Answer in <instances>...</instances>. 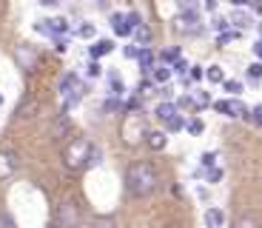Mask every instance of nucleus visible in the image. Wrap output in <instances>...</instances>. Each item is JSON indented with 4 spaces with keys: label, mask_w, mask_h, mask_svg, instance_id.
Returning <instances> with one entry per match:
<instances>
[{
    "label": "nucleus",
    "mask_w": 262,
    "mask_h": 228,
    "mask_svg": "<svg viewBox=\"0 0 262 228\" xmlns=\"http://www.w3.org/2000/svg\"><path fill=\"white\" fill-rule=\"evenodd\" d=\"M125 191L131 197H148L157 191V169L151 163H134L125 171Z\"/></svg>",
    "instance_id": "1"
},
{
    "label": "nucleus",
    "mask_w": 262,
    "mask_h": 228,
    "mask_svg": "<svg viewBox=\"0 0 262 228\" xmlns=\"http://www.w3.org/2000/svg\"><path fill=\"white\" fill-rule=\"evenodd\" d=\"M89 154H92V143L85 137H72L63 146V165L69 171H80L89 165Z\"/></svg>",
    "instance_id": "2"
},
{
    "label": "nucleus",
    "mask_w": 262,
    "mask_h": 228,
    "mask_svg": "<svg viewBox=\"0 0 262 228\" xmlns=\"http://www.w3.org/2000/svg\"><path fill=\"white\" fill-rule=\"evenodd\" d=\"M120 137H123L125 146H140L145 143V137H148V123L140 111H128L120 123Z\"/></svg>",
    "instance_id": "3"
},
{
    "label": "nucleus",
    "mask_w": 262,
    "mask_h": 228,
    "mask_svg": "<svg viewBox=\"0 0 262 228\" xmlns=\"http://www.w3.org/2000/svg\"><path fill=\"white\" fill-rule=\"evenodd\" d=\"M60 97H63V111H69L72 106L80 103V97H83V83H80V77L74 72H69L60 80Z\"/></svg>",
    "instance_id": "4"
},
{
    "label": "nucleus",
    "mask_w": 262,
    "mask_h": 228,
    "mask_svg": "<svg viewBox=\"0 0 262 228\" xmlns=\"http://www.w3.org/2000/svg\"><path fill=\"white\" fill-rule=\"evenodd\" d=\"M14 63L23 69V74H34L40 69V52L32 43H17L14 46Z\"/></svg>",
    "instance_id": "5"
},
{
    "label": "nucleus",
    "mask_w": 262,
    "mask_h": 228,
    "mask_svg": "<svg viewBox=\"0 0 262 228\" xmlns=\"http://www.w3.org/2000/svg\"><path fill=\"white\" fill-rule=\"evenodd\" d=\"M171 26H174L177 34L194 37V34H203V17H200V12H177V17H174Z\"/></svg>",
    "instance_id": "6"
},
{
    "label": "nucleus",
    "mask_w": 262,
    "mask_h": 228,
    "mask_svg": "<svg viewBox=\"0 0 262 228\" xmlns=\"http://www.w3.org/2000/svg\"><path fill=\"white\" fill-rule=\"evenodd\" d=\"M80 222V209L72 200H60L54 209V225L57 228H74Z\"/></svg>",
    "instance_id": "7"
},
{
    "label": "nucleus",
    "mask_w": 262,
    "mask_h": 228,
    "mask_svg": "<svg viewBox=\"0 0 262 228\" xmlns=\"http://www.w3.org/2000/svg\"><path fill=\"white\" fill-rule=\"evenodd\" d=\"M214 109L220 111V114H225V117H234V120H239V117H251L248 106H245L243 100H236V97H231V100H216Z\"/></svg>",
    "instance_id": "8"
},
{
    "label": "nucleus",
    "mask_w": 262,
    "mask_h": 228,
    "mask_svg": "<svg viewBox=\"0 0 262 228\" xmlns=\"http://www.w3.org/2000/svg\"><path fill=\"white\" fill-rule=\"evenodd\" d=\"M34 32L46 34V37H57V34H69V20L66 17H52V20H37Z\"/></svg>",
    "instance_id": "9"
},
{
    "label": "nucleus",
    "mask_w": 262,
    "mask_h": 228,
    "mask_svg": "<svg viewBox=\"0 0 262 228\" xmlns=\"http://www.w3.org/2000/svg\"><path fill=\"white\" fill-rule=\"evenodd\" d=\"M17 154L14 151H9V149H3L0 151V182H6V180H12L14 174H17Z\"/></svg>",
    "instance_id": "10"
},
{
    "label": "nucleus",
    "mask_w": 262,
    "mask_h": 228,
    "mask_svg": "<svg viewBox=\"0 0 262 228\" xmlns=\"http://www.w3.org/2000/svg\"><path fill=\"white\" fill-rule=\"evenodd\" d=\"M112 26H114V34H117V37H131V34H134V29L128 26L125 14H117V12H114V14H112Z\"/></svg>",
    "instance_id": "11"
},
{
    "label": "nucleus",
    "mask_w": 262,
    "mask_h": 228,
    "mask_svg": "<svg viewBox=\"0 0 262 228\" xmlns=\"http://www.w3.org/2000/svg\"><path fill=\"white\" fill-rule=\"evenodd\" d=\"M37 111H40V103H37L34 97H26L23 103L17 106V117H20V120H29V117H34Z\"/></svg>",
    "instance_id": "12"
},
{
    "label": "nucleus",
    "mask_w": 262,
    "mask_h": 228,
    "mask_svg": "<svg viewBox=\"0 0 262 228\" xmlns=\"http://www.w3.org/2000/svg\"><path fill=\"white\" fill-rule=\"evenodd\" d=\"M165 143H168L165 131H148V137H145V146H148L151 151H163Z\"/></svg>",
    "instance_id": "13"
},
{
    "label": "nucleus",
    "mask_w": 262,
    "mask_h": 228,
    "mask_svg": "<svg viewBox=\"0 0 262 228\" xmlns=\"http://www.w3.org/2000/svg\"><path fill=\"white\" fill-rule=\"evenodd\" d=\"M171 74H174V69H171L168 63H163V66H154V69H151V80H154V83H160V86H165L171 80Z\"/></svg>",
    "instance_id": "14"
},
{
    "label": "nucleus",
    "mask_w": 262,
    "mask_h": 228,
    "mask_svg": "<svg viewBox=\"0 0 262 228\" xmlns=\"http://www.w3.org/2000/svg\"><path fill=\"white\" fill-rule=\"evenodd\" d=\"M205 225L208 228H223L225 225V211L223 209H208L205 211Z\"/></svg>",
    "instance_id": "15"
},
{
    "label": "nucleus",
    "mask_w": 262,
    "mask_h": 228,
    "mask_svg": "<svg viewBox=\"0 0 262 228\" xmlns=\"http://www.w3.org/2000/svg\"><path fill=\"white\" fill-rule=\"evenodd\" d=\"M114 52V40H108V37H103V40H97V43L92 46V57L97 60V57H105V54H112Z\"/></svg>",
    "instance_id": "16"
},
{
    "label": "nucleus",
    "mask_w": 262,
    "mask_h": 228,
    "mask_svg": "<svg viewBox=\"0 0 262 228\" xmlns=\"http://www.w3.org/2000/svg\"><path fill=\"white\" fill-rule=\"evenodd\" d=\"M154 114H157V120L165 123V120H171L174 114H180V106L177 103H160L157 109H154Z\"/></svg>",
    "instance_id": "17"
},
{
    "label": "nucleus",
    "mask_w": 262,
    "mask_h": 228,
    "mask_svg": "<svg viewBox=\"0 0 262 228\" xmlns=\"http://www.w3.org/2000/svg\"><path fill=\"white\" fill-rule=\"evenodd\" d=\"M231 26H236V29H248V26H254V20H251V14H248V12L236 9V12L231 14Z\"/></svg>",
    "instance_id": "18"
},
{
    "label": "nucleus",
    "mask_w": 262,
    "mask_h": 228,
    "mask_svg": "<svg viewBox=\"0 0 262 228\" xmlns=\"http://www.w3.org/2000/svg\"><path fill=\"white\" fill-rule=\"evenodd\" d=\"M137 63H140V69H143V72H148L151 66H154V49H151V46H143V52H140Z\"/></svg>",
    "instance_id": "19"
},
{
    "label": "nucleus",
    "mask_w": 262,
    "mask_h": 228,
    "mask_svg": "<svg viewBox=\"0 0 262 228\" xmlns=\"http://www.w3.org/2000/svg\"><path fill=\"white\" fill-rule=\"evenodd\" d=\"M191 106L194 109H205V106H211V97H208V91H191Z\"/></svg>",
    "instance_id": "20"
},
{
    "label": "nucleus",
    "mask_w": 262,
    "mask_h": 228,
    "mask_svg": "<svg viewBox=\"0 0 262 228\" xmlns=\"http://www.w3.org/2000/svg\"><path fill=\"white\" fill-rule=\"evenodd\" d=\"M125 106L120 103V94H112V97L103 100V111H108V114H117V111H123Z\"/></svg>",
    "instance_id": "21"
},
{
    "label": "nucleus",
    "mask_w": 262,
    "mask_h": 228,
    "mask_svg": "<svg viewBox=\"0 0 262 228\" xmlns=\"http://www.w3.org/2000/svg\"><path fill=\"white\" fill-rule=\"evenodd\" d=\"M185 120H183V114H174V117L171 120H165V131H168V134H177V131H183L185 129Z\"/></svg>",
    "instance_id": "22"
},
{
    "label": "nucleus",
    "mask_w": 262,
    "mask_h": 228,
    "mask_svg": "<svg viewBox=\"0 0 262 228\" xmlns=\"http://www.w3.org/2000/svg\"><path fill=\"white\" fill-rule=\"evenodd\" d=\"M131 37L137 40V43H143V46H148V40H151V29L145 26V23H140L137 29H134V34H131Z\"/></svg>",
    "instance_id": "23"
},
{
    "label": "nucleus",
    "mask_w": 262,
    "mask_h": 228,
    "mask_svg": "<svg viewBox=\"0 0 262 228\" xmlns=\"http://www.w3.org/2000/svg\"><path fill=\"white\" fill-rule=\"evenodd\" d=\"M92 228H117V220L112 214H100V217H94Z\"/></svg>",
    "instance_id": "24"
},
{
    "label": "nucleus",
    "mask_w": 262,
    "mask_h": 228,
    "mask_svg": "<svg viewBox=\"0 0 262 228\" xmlns=\"http://www.w3.org/2000/svg\"><path fill=\"white\" fill-rule=\"evenodd\" d=\"M160 57H163V63H177V60L183 57V49H180V46H171V49H165Z\"/></svg>",
    "instance_id": "25"
},
{
    "label": "nucleus",
    "mask_w": 262,
    "mask_h": 228,
    "mask_svg": "<svg viewBox=\"0 0 262 228\" xmlns=\"http://www.w3.org/2000/svg\"><path fill=\"white\" fill-rule=\"evenodd\" d=\"M208 83H225V74H223V66H208V72H205Z\"/></svg>",
    "instance_id": "26"
},
{
    "label": "nucleus",
    "mask_w": 262,
    "mask_h": 228,
    "mask_svg": "<svg viewBox=\"0 0 262 228\" xmlns=\"http://www.w3.org/2000/svg\"><path fill=\"white\" fill-rule=\"evenodd\" d=\"M234 40H239V29H236V32H220L216 34V46H225V43H234Z\"/></svg>",
    "instance_id": "27"
},
{
    "label": "nucleus",
    "mask_w": 262,
    "mask_h": 228,
    "mask_svg": "<svg viewBox=\"0 0 262 228\" xmlns=\"http://www.w3.org/2000/svg\"><path fill=\"white\" fill-rule=\"evenodd\" d=\"M185 129H188V134H194V137H200L205 131V123L200 117H194V120H188V126H185Z\"/></svg>",
    "instance_id": "28"
},
{
    "label": "nucleus",
    "mask_w": 262,
    "mask_h": 228,
    "mask_svg": "<svg viewBox=\"0 0 262 228\" xmlns=\"http://www.w3.org/2000/svg\"><path fill=\"white\" fill-rule=\"evenodd\" d=\"M100 163H103V151H100L97 146H92V154H89V165H85V169H97Z\"/></svg>",
    "instance_id": "29"
},
{
    "label": "nucleus",
    "mask_w": 262,
    "mask_h": 228,
    "mask_svg": "<svg viewBox=\"0 0 262 228\" xmlns=\"http://www.w3.org/2000/svg\"><path fill=\"white\" fill-rule=\"evenodd\" d=\"M234 228H262V225H259L256 217H239V220L234 222Z\"/></svg>",
    "instance_id": "30"
},
{
    "label": "nucleus",
    "mask_w": 262,
    "mask_h": 228,
    "mask_svg": "<svg viewBox=\"0 0 262 228\" xmlns=\"http://www.w3.org/2000/svg\"><path fill=\"white\" fill-rule=\"evenodd\" d=\"M140 52H143V43H128V46L123 49V54H125L128 60H137V57H140Z\"/></svg>",
    "instance_id": "31"
},
{
    "label": "nucleus",
    "mask_w": 262,
    "mask_h": 228,
    "mask_svg": "<svg viewBox=\"0 0 262 228\" xmlns=\"http://www.w3.org/2000/svg\"><path fill=\"white\" fill-rule=\"evenodd\" d=\"M94 34H97V29H94V23H83V26L77 29V37H83V40H92Z\"/></svg>",
    "instance_id": "32"
},
{
    "label": "nucleus",
    "mask_w": 262,
    "mask_h": 228,
    "mask_svg": "<svg viewBox=\"0 0 262 228\" xmlns=\"http://www.w3.org/2000/svg\"><path fill=\"white\" fill-rule=\"evenodd\" d=\"M180 12H200V0H177Z\"/></svg>",
    "instance_id": "33"
},
{
    "label": "nucleus",
    "mask_w": 262,
    "mask_h": 228,
    "mask_svg": "<svg viewBox=\"0 0 262 228\" xmlns=\"http://www.w3.org/2000/svg\"><path fill=\"white\" fill-rule=\"evenodd\" d=\"M196 174H200V177H205L208 182H220V180H223V169H208L205 174H203V171H196Z\"/></svg>",
    "instance_id": "34"
},
{
    "label": "nucleus",
    "mask_w": 262,
    "mask_h": 228,
    "mask_svg": "<svg viewBox=\"0 0 262 228\" xmlns=\"http://www.w3.org/2000/svg\"><path fill=\"white\" fill-rule=\"evenodd\" d=\"M211 26L216 29V32H228V26H231V17H214V23Z\"/></svg>",
    "instance_id": "35"
},
{
    "label": "nucleus",
    "mask_w": 262,
    "mask_h": 228,
    "mask_svg": "<svg viewBox=\"0 0 262 228\" xmlns=\"http://www.w3.org/2000/svg\"><path fill=\"white\" fill-rule=\"evenodd\" d=\"M200 163H203V169H214V163H216V154H214V151H205V154L200 157Z\"/></svg>",
    "instance_id": "36"
},
{
    "label": "nucleus",
    "mask_w": 262,
    "mask_h": 228,
    "mask_svg": "<svg viewBox=\"0 0 262 228\" xmlns=\"http://www.w3.org/2000/svg\"><path fill=\"white\" fill-rule=\"evenodd\" d=\"M54 40V49H57V52H66V49H69V34H57V37H52Z\"/></svg>",
    "instance_id": "37"
},
{
    "label": "nucleus",
    "mask_w": 262,
    "mask_h": 228,
    "mask_svg": "<svg viewBox=\"0 0 262 228\" xmlns=\"http://www.w3.org/2000/svg\"><path fill=\"white\" fill-rule=\"evenodd\" d=\"M171 69H174L177 74H188V69H191V66H188V60H185V57H180L177 63H171Z\"/></svg>",
    "instance_id": "38"
},
{
    "label": "nucleus",
    "mask_w": 262,
    "mask_h": 228,
    "mask_svg": "<svg viewBox=\"0 0 262 228\" xmlns=\"http://www.w3.org/2000/svg\"><path fill=\"white\" fill-rule=\"evenodd\" d=\"M223 86H225V91H231V94H234V97L243 91V83H239V80H225Z\"/></svg>",
    "instance_id": "39"
},
{
    "label": "nucleus",
    "mask_w": 262,
    "mask_h": 228,
    "mask_svg": "<svg viewBox=\"0 0 262 228\" xmlns=\"http://www.w3.org/2000/svg\"><path fill=\"white\" fill-rule=\"evenodd\" d=\"M248 77H251V80H259V77H262V63H259V60L248 66Z\"/></svg>",
    "instance_id": "40"
},
{
    "label": "nucleus",
    "mask_w": 262,
    "mask_h": 228,
    "mask_svg": "<svg viewBox=\"0 0 262 228\" xmlns=\"http://www.w3.org/2000/svg\"><path fill=\"white\" fill-rule=\"evenodd\" d=\"M125 20H128V26H131V29H137L140 23H143V17H140V12H128V14H125Z\"/></svg>",
    "instance_id": "41"
},
{
    "label": "nucleus",
    "mask_w": 262,
    "mask_h": 228,
    "mask_svg": "<svg viewBox=\"0 0 262 228\" xmlns=\"http://www.w3.org/2000/svg\"><path fill=\"white\" fill-rule=\"evenodd\" d=\"M108 80H112V94H123V83H120L117 74H112Z\"/></svg>",
    "instance_id": "42"
},
{
    "label": "nucleus",
    "mask_w": 262,
    "mask_h": 228,
    "mask_svg": "<svg viewBox=\"0 0 262 228\" xmlns=\"http://www.w3.org/2000/svg\"><path fill=\"white\" fill-rule=\"evenodd\" d=\"M251 120H254L256 126H262V103H259V106H254V109H251Z\"/></svg>",
    "instance_id": "43"
},
{
    "label": "nucleus",
    "mask_w": 262,
    "mask_h": 228,
    "mask_svg": "<svg viewBox=\"0 0 262 228\" xmlns=\"http://www.w3.org/2000/svg\"><path fill=\"white\" fill-rule=\"evenodd\" d=\"M205 72L200 69V66H191V72H188V80H203Z\"/></svg>",
    "instance_id": "44"
},
{
    "label": "nucleus",
    "mask_w": 262,
    "mask_h": 228,
    "mask_svg": "<svg viewBox=\"0 0 262 228\" xmlns=\"http://www.w3.org/2000/svg\"><path fill=\"white\" fill-rule=\"evenodd\" d=\"M154 80H143V83H140V94H151V91H154Z\"/></svg>",
    "instance_id": "45"
},
{
    "label": "nucleus",
    "mask_w": 262,
    "mask_h": 228,
    "mask_svg": "<svg viewBox=\"0 0 262 228\" xmlns=\"http://www.w3.org/2000/svg\"><path fill=\"white\" fill-rule=\"evenodd\" d=\"M100 72H103L100 63H97V60H92V63H89V77H100Z\"/></svg>",
    "instance_id": "46"
},
{
    "label": "nucleus",
    "mask_w": 262,
    "mask_h": 228,
    "mask_svg": "<svg viewBox=\"0 0 262 228\" xmlns=\"http://www.w3.org/2000/svg\"><path fill=\"white\" fill-rule=\"evenodd\" d=\"M248 6L254 9L256 14H262V0H248Z\"/></svg>",
    "instance_id": "47"
},
{
    "label": "nucleus",
    "mask_w": 262,
    "mask_h": 228,
    "mask_svg": "<svg viewBox=\"0 0 262 228\" xmlns=\"http://www.w3.org/2000/svg\"><path fill=\"white\" fill-rule=\"evenodd\" d=\"M0 228H14V222H12V220H9V217H6V214H0Z\"/></svg>",
    "instance_id": "48"
},
{
    "label": "nucleus",
    "mask_w": 262,
    "mask_h": 228,
    "mask_svg": "<svg viewBox=\"0 0 262 228\" xmlns=\"http://www.w3.org/2000/svg\"><path fill=\"white\" fill-rule=\"evenodd\" d=\"M203 6L208 9V12H214V9L220 6V0H203Z\"/></svg>",
    "instance_id": "49"
},
{
    "label": "nucleus",
    "mask_w": 262,
    "mask_h": 228,
    "mask_svg": "<svg viewBox=\"0 0 262 228\" xmlns=\"http://www.w3.org/2000/svg\"><path fill=\"white\" fill-rule=\"evenodd\" d=\"M254 54H256V60H262V40H256V43H254Z\"/></svg>",
    "instance_id": "50"
},
{
    "label": "nucleus",
    "mask_w": 262,
    "mask_h": 228,
    "mask_svg": "<svg viewBox=\"0 0 262 228\" xmlns=\"http://www.w3.org/2000/svg\"><path fill=\"white\" fill-rule=\"evenodd\" d=\"M228 3H231V6H236V9H239V6H248V0H228Z\"/></svg>",
    "instance_id": "51"
},
{
    "label": "nucleus",
    "mask_w": 262,
    "mask_h": 228,
    "mask_svg": "<svg viewBox=\"0 0 262 228\" xmlns=\"http://www.w3.org/2000/svg\"><path fill=\"white\" fill-rule=\"evenodd\" d=\"M60 0H40V6H57Z\"/></svg>",
    "instance_id": "52"
},
{
    "label": "nucleus",
    "mask_w": 262,
    "mask_h": 228,
    "mask_svg": "<svg viewBox=\"0 0 262 228\" xmlns=\"http://www.w3.org/2000/svg\"><path fill=\"white\" fill-rule=\"evenodd\" d=\"M6 14V0H0V17Z\"/></svg>",
    "instance_id": "53"
},
{
    "label": "nucleus",
    "mask_w": 262,
    "mask_h": 228,
    "mask_svg": "<svg viewBox=\"0 0 262 228\" xmlns=\"http://www.w3.org/2000/svg\"><path fill=\"white\" fill-rule=\"evenodd\" d=\"M256 32H259V37H262V23H256Z\"/></svg>",
    "instance_id": "54"
},
{
    "label": "nucleus",
    "mask_w": 262,
    "mask_h": 228,
    "mask_svg": "<svg viewBox=\"0 0 262 228\" xmlns=\"http://www.w3.org/2000/svg\"><path fill=\"white\" fill-rule=\"evenodd\" d=\"M0 106H3V94H0Z\"/></svg>",
    "instance_id": "55"
},
{
    "label": "nucleus",
    "mask_w": 262,
    "mask_h": 228,
    "mask_svg": "<svg viewBox=\"0 0 262 228\" xmlns=\"http://www.w3.org/2000/svg\"><path fill=\"white\" fill-rule=\"evenodd\" d=\"M54 228H57V225H54Z\"/></svg>",
    "instance_id": "56"
}]
</instances>
